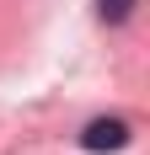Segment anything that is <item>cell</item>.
Here are the masks:
<instances>
[{
  "label": "cell",
  "instance_id": "2",
  "mask_svg": "<svg viewBox=\"0 0 150 155\" xmlns=\"http://www.w3.org/2000/svg\"><path fill=\"white\" fill-rule=\"evenodd\" d=\"M129 11H134V0H97V16L102 21H129Z\"/></svg>",
  "mask_w": 150,
  "mask_h": 155
},
{
  "label": "cell",
  "instance_id": "1",
  "mask_svg": "<svg viewBox=\"0 0 150 155\" xmlns=\"http://www.w3.org/2000/svg\"><path fill=\"white\" fill-rule=\"evenodd\" d=\"M80 144H86V150H123V144H129V123H118V118H97V123L80 134Z\"/></svg>",
  "mask_w": 150,
  "mask_h": 155
}]
</instances>
